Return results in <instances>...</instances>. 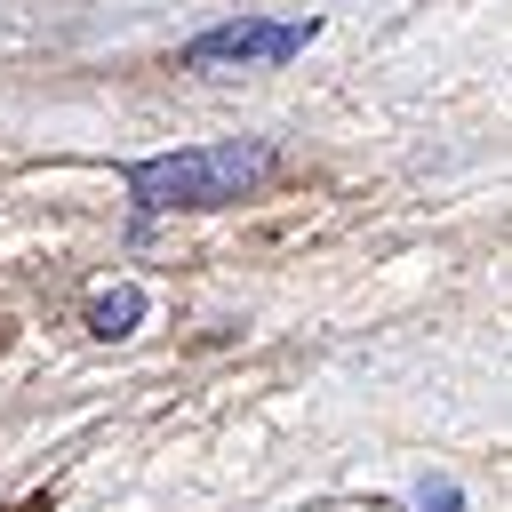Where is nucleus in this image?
Instances as JSON below:
<instances>
[{"mask_svg":"<svg viewBox=\"0 0 512 512\" xmlns=\"http://www.w3.org/2000/svg\"><path fill=\"white\" fill-rule=\"evenodd\" d=\"M256 176H272V144H248V136H224V144H192V152H160V160H136L128 168V200L136 208H224L240 200Z\"/></svg>","mask_w":512,"mask_h":512,"instance_id":"f257e3e1","label":"nucleus"},{"mask_svg":"<svg viewBox=\"0 0 512 512\" xmlns=\"http://www.w3.org/2000/svg\"><path fill=\"white\" fill-rule=\"evenodd\" d=\"M312 32H320L312 16H224V24H208V32L184 40V64L192 72H216V64H288V56H304Z\"/></svg>","mask_w":512,"mask_h":512,"instance_id":"f03ea898","label":"nucleus"},{"mask_svg":"<svg viewBox=\"0 0 512 512\" xmlns=\"http://www.w3.org/2000/svg\"><path fill=\"white\" fill-rule=\"evenodd\" d=\"M136 320H144V288H136V280H120V288H96V296H88V336L120 344V336H136Z\"/></svg>","mask_w":512,"mask_h":512,"instance_id":"7ed1b4c3","label":"nucleus"},{"mask_svg":"<svg viewBox=\"0 0 512 512\" xmlns=\"http://www.w3.org/2000/svg\"><path fill=\"white\" fill-rule=\"evenodd\" d=\"M416 512H456V480H416Z\"/></svg>","mask_w":512,"mask_h":512,"instance_id":"20e7f679","label":"nucleus"}]
</instances>
